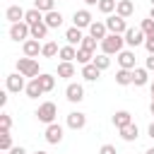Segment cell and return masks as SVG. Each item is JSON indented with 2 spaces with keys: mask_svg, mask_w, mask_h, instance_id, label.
Instances as JSON below:
<instances>
[{
  "mask_svg": "<svg viewBox=\"0 0 154 154\" xmlns=\"http://www.w3.org/2000/svg\"><path fill=\"white\" fill-rule=\"evenodd\" d=\"M34 154H48V152H43V149H36V152H34Z\"/></svg>",
  "mask_w": 154,
  "mask_h": 154,
  "instance_id": "7dc6e473",
  "label": "cell"
},
{
  "mask_svg": "<svg viewBox=\"0 0 154 154\" xmlns=\"http://www.w3.org/2000/svg\"><path fill=\"white\" fill-rule=\"evenodd\" d=\"M99 154H118V152H116V147H113V144H103V147L99 149Z\"/></svg>",
  "mask_w": 154,
  "mask_h": 154,
  "instance_id": "ab89813d",
  "label": "cell"
},
{
  "mask_svg": "<svg viewBox=\"0 0 154 154\" xmlns=\"http://www.w3.org/2000/svg\"><path fill=\"white\" fill-rule=\"evenodd\" d=\"M5 154H7V152H5Z\"/></svg>",
  "mask_w": 154,
  "mask_h": 154,
  "instance_id": "f5cc1de1",
  "label": "cell"
},
{
  "mask_svg": "<svg viewBox=\"0 0 154 154\" xmlns=\"http://www.w3.org/2000/svg\"><path fill=\"white\" fill-rule=\"evenodd\" d=\"M94 65L103 72V70H108V65H111V58L106 55V53H99V55H94Z\"/></svg>",
  "mask_w": 154,
  "mask_h": 154,
  "instance_id": "836d02e7",
  "label": "cell"
},
{
  "mask_svg": "<svg viewBox=\"0 0 154 154\" xmlns=\"http://www.w3.org/2000/svg\"><path fill=\"white\" fill-rule=\"evenodd\" d=\"M84 5H89V7H94V5H99V0H84Z\"/></svg>",
  "mask_w": 154,
  "mask_h": 154,
  "instance_id": "f6af8a7d",
  "label": "cell"
},
{
  "mask_svg": "<svg viewBox=\"0 0 154 154\" xmlns=\"http://www.w3.org/2000/svg\"><path fill=\"white\" fill-rule=\"evenodd\" d=\"M55 116H58V106H55L53 101H43V103L36 108V118H38L41 123H46V125L55 123Z\"/></svg>",
  "mask_w": 154,
  "mask_h": 154,
  "instance_id": "3957f363",
  "label": "cell"
},
{
  "mask_svg": "<svg viewBox=\"0 0 154 154\" xmlns=\"http://www.w3.org/2000/svg\"><path fill=\"white\" fill-rule=\"evenodd\" d=\"M152 101H154V82H152Z\"/></svg>",
  "mask_w": 154,
  "mask_h": 154,
  "instance_id": "681fc988",
  "label": "cell"
},
{
  "mask_svg": "<svg viewBox=\"0 0 154 154\" xmlns=\"http://www.w3.org/2000/svg\"><path fill=\"white\" fill-rule=\"evenodd\" d=\"M87 125V113H82V111H72V113H67V128H72V130H82Z\"/></svg>",
  "mask_w": 154,
  "mask_h": 154,
  "instance_id": "7c38bea8",
  "label": "cell"
},
{
  "mask_svg": "<svg viewBox=\"0 0 154 154\" xmlns=\"http://www.w3.org/2000/svg\"><path fill=\"white\" fill-rule=\"evenodd\" d=\"M24 22H26L29 26H34V24L43 22V12H38L36 7H31V10H26V17H24Z\"/></svg>",
  "mask_w": 154,
  "mask_h": 154,
  "instance_id": "4316f807",
  "label": "cell"
},
{
  "mask_svg": "<svg viewBox=\"0 0 154 154\" xmlns=\"http://www.w3.org/2000/svg\"><path fill=\"white\" fill-rule=\"evenodd\" d=\"M144 48H147V53H149V55H154V34H149V36H147Z\"/></svg>",
  "mask_w": 154,
  "mask_h": 154,
  "instance_id": "f35d334b",
  "label": "cell"
},
{
  "mask_svg": "<svg viewBox=\"0 0 154 154\" xmlns=\"http://www.w3.org/2000/svg\"><path fill=\"white\" fill-rule=\"evenodd\" d=\"M5 87H7V91H12V94H19V91H24V89H26L24 75H19V72H12V75H7V77H5Z\"/></svg>",
  "mask_w": 154,
  "mask_h": 154,
  "instance_id": "8992f818",
  "label": "cell"
},
{
  "mask_svg": "<svg viewBox=\"0 0 154 154\" xmlns=\"http://www.w3.org/2000/svg\"><path fill=\"white\" fill-rule=\"evenodd\" d=\"M82 77H84L87 82H96V79L101 77V70H99L94 63H89V65H82Z\"/></svg>",
  "mask_w": 154,
  "mask_h": 154,
  "instance_id": "44dd1931",
  "label": "cell"
},
{
  "mask_svg": "<svg viewBox=\"0 0 154 154\" xmlns=\"http://www.w3.org/2000/svg\"><path fill=\"white\" fill-rule=\"evenodd\" d=\"M149 113H152V116H154V101H152V103H149Z\"/></svg>",
  "mask_w": 154,
  "mask_h": 154,
  "instance_id": "bcb514c9",
  "label": "cell"
},
{
  "mask_svg": "<svg viewBox=\"0 0 154 154\" xmlns=\"http://www.w3.org/2000/svg\"><path fill=\"white\" fill-rule=\"evenodd\" d=\"M43 22L48 24V29H58V26H63V14L58 10H53V12L43 14Z\"/></svg>",
  "mask_w": 154,
  "mask_h": 154,
  "instance_id": "603a6c76",
  "label": "cell"
},
{
  "mask_svg": "<svg viewBox=\"0 0 154 154\" xmlns=\"http://www.w3.org/2000/svg\"><path fill=\"white\" fill-rule=\"evenodd\" d=\"M10 38H12V41H29V38H31V26H29L26 22L10 24Z\"/></svg>",
  "mask_w": 154,
  "mask_h": 154,
  "instance_id": "5b68a950",
  "label": "cell"
},
{
  "mask_svg": "<svg viewBox=\"0 0 154 154\" xmlns=\"http://www.w3.org/2000/svg\"><path fill=\"white\" fill-rule=\"evenodd\" d=\"M58 53H60V46H58L55 41H46L43 48H41V55H43V58H55Z\"/></svg>",
  "mask_w": 154,
  "mask_h": 154,
  "instance_id": "d4e9b609",
  "label": "cell"
},
{
  "mask_svg": "<svg viewBox=\"0 0 154 154\" xmlns=\"http://www.w3.org/2000/svg\"><path fill=\"white\" fill-rule=\"evenodd\" d=\"M147 135H149V137H152V140H154V123H152V125H149V128H147Z\"/></svg>",
  "mask_w": 154,
  "mask_h": 154,
  "instance_id": "ee69618b",
  "label": "cell"
},
{
  "mask_svg": "<svg viewBox=\"0 0 154 154\" xmlns=\"http://www.w3.org/2000/svg\"><path fill=\"white\" fill-rule=\"evenodd\" d=\"M77 63H79V65H89V63H94V53L87 51V48H77Z\"/></svg>",
  "mask_w": 154,
  "mask_h": 154,
  "instance_id": "1f68e13d",
  "label": "cell"
},
{
  "mask_svg": "<svg viewBox=\"0 0 154 154\" xmlns=\"http://www.w3.org/2000/svg\"><path fill=\"white\" fill-rule=\"evenodd\" d=\"M118 65L123 67V70H135L137 65H135V53L132 51H120L118 53Z\"/></svg>",
  "mask_w": 154,
  "mask_h": 154,
  "instance_id": "2e32d148",
  "label": "cell"
},
{
  "mask_svg": "<svg viewBox=\"0 0 154 154\" xmlns=\"http://www.w3.org/2000/svg\"><path fill=\"white\" fill-rule=\"evenodd\" d=\"M123 46H125V36H120V34H108V36L101 41V53H106V55H118V53L123 51Z\"/></svg>",
  "mask_w": 154,
  "mask_h": 154,
  "instance_id": "6da1fadb",
  "label": "cell"
},
{
  "mask_svg": "<svg viewBox=\"0 0 154 154\" xmlns=\"http://www.w3.org/2000/svg\"><path fill=\"white\" fill-rule=\"evenodd\" d=\"M60 63H72V60H77V48L75 46H60Z\"/></svg>",
  "mask_w": 154,
  "mask_h": 154,
  "instance_id": "cb8c5ba5",
  "label": "cell"
},
{
  "mask_svg": "<svg viewBox=\"0 0 154 154\" xmlns=\"http://www.w3.org/2000/svg\"><path fill=\"white\" fill-rule=\"evenodd\" d=\"M63 132L65 130H63L60 123H51V125H46V132L43 135H46V142L48 144H60L63 142Z\"/></svg>",
  "mask_w": 154,
  "mask_h": 154,
  "instance_id": "52a82bcc",
  "label": "cell"
},
{
  "mask_svg": "<svg viewBox=\"0 0 154 154\" xmlns=\"http://www.w3.org/2000/svg\"><path fill=\"white\" fill-rule=\"evenodd\" d=\"M118 132H120V137H123L125 142H135V140L140 137V130H137V125H135V123H130V125L120 128Z\"/></svg>",
  "mask_w": 154,
  "mask_h": 154,
  "instance_id": "7402d4cb",
  "label": "cell"
},
{
  "mask_svg": "<svg viewBox=\"0 0 154 154\" xmlns=\"http://www.w3.org/2000/svg\"><path fill=\"white\" fill-rule=\"evenodd\" d=\"M149 2H152V7H154V0H149Z\"/></svg>",
  "mask_w": 154,
  "mask_h": 154,
  "instance_id": "816d5d0a",
  "label": "cell"
},
{
  "mask_svg": "<svg viewBox=\"0 0 154 154\" xmlns=\"http://www.w3.org/2000/svg\"><path fill=\"white\" fill-rule=\"evenodd\" d=\"M24 17H26V10H24L22 5H10V7L5 10V19H7L10 24H17V22H24Z\"/></svg>",
  "mask_w": 154,
  "mask_h": 154,
  "instance_id": "30bf717a",
  "label": "cell"
},
{
  "mask_svg": "<svg viewBox=\"0 0 154 154\" xmlns=\"http://www.w3.org/2000/svg\"><path fill=\"white\" fill-rule=\"evenodd\" d=\"M7 103V91H0V106Z\"/></svg>",
  "mask_w": 154,
  "mask_h": 154,
  "instance_id": "7bdbcfd3",
  "label": "cell"
},
{
  "mask_svg": "<svg viewBox=\"0 0 154 154\" xmlns=\"http://www.w3.org/2000/svg\"><path fill=\"white\" fill-rule=\"evenodd\" d=\"M58 77H63V79L75 77V65L72 63H58Z\"/></svg>",
  "mask_w": 154,
  "mask_h": 154,
  "instance_id": "f1b7e54d",
  "label": "cell"
},
{
  "mask_svg": "<svg viewBox=\"0 0 154 154\" xmlns=\"http://www.w3.org/2000/svg\"><path fill=\"white\" fill-rule=\"evenodd\" d=\"M144 41H147V34H144L142 29H128V31H125V43H128L130 48L144 46Z\"/></svg>",
  "mask_w": 154,
  "mask_h": 154,
  "instance_id": "ba28073f",
  "label": "cell"
},
{
  "mask_svg": "<svg viewBox=\"0 0 154 154\" xmlns=\"http://www.w3.org/2000/svg\"><path fill=\"white\" fill-rule=\"evenodd\" d=\"M149 82V70L147 67H135L132 70V84L135 87H144Z\"/></svg>",
  "mask_w": 154,
  "mask_h": 154,
  "instance_id": "ac0fdd59",
  "label": "cell"
},
{
  "mask_svg": "<svg viewBox=\"0 0 154 154\" xmlns=\"http://www.w3.org/2000/svg\"><path fill=\"white\" fill-rule=\"evenodd\" d=\"M10 128H12V116L10 113H0V130L10 132Z\"/></svg>",
  "mask_w": 154,
  "mask_h": 154,
  "instance_id": "d590c367",
  "label": "cell"
},
{
  "mask_svg": "<svg viewBox=\"0 0 154 154\" xmlns=\"http://www.w3.org/2000/svg\"><path fill=\"white\" fill-rule=\"evenodd\" d=\"M46 34H48V24L46 22H38V24L31 26V38L41 41V38H46Z\"/></svg>",
  "mask_w": 154,
  "mask_h": 154,
  "instance_id": "83f0119b",
  "label": "cell"
},
{
  "mask_svg": "<svg viewBox=\"0 0 154 154\" xmlns=\"http://www.w3.org/2000/svg\"><path fill=\"white\" fill-rule=\"evenodd\" d=\"M17 72L19 75H24V77H29V79H34V77H38L41 75V70H38V60L36 58H19L17 60Z\"/></svg>",
  "mask_w": 154,
  "mask_h": 154,
  "instance_id": "7a4b0ae2",
  "label": "cell"
},
{
  "mask_svg": "<svg viewBox=\"0 0 154 154\" xmlns=\"http://www.w3.org/2000/svg\"><path fill=\"white\" fill-rule=\"evenodd\" d=\"M89 36H94L99 43L108 36V29H106V22H91V26H89Z\"/></svg>",
  "mask_w": 154,
  "mask_h": 154,
  "instance_id": "5bb4252c",
  "label": "cell"
},
{
  "mask_svg": "<svg viewBox=\"0 0 154 154\" xmlns=\"http://www.w3.org/2000/svg\"><path fill=\"white\" fill-rule=\"evenodd\" d=\"M82 38H84V34H82V29H77V26H70V29L65 31L67 46H82Z\"/></svg>",
  "mask_w": 154,
  "mask_h": 154,
  "instance_id": "e0dca14e",
  "label": "cell"
},
{
  "mask_svg": "<svg viewBox=\"0 0 154 154\" xmlns=\"http://www.w3.org/2000/svg\"><path fill=\"white\" fill-rule=\"evenodd\" d=\"M65 99H67L70 103H79V101L84 99V87L77 84V82H70V84L65 87Z\"/></svg>",
  "mask_w": 154,
  "mask_h": 154,
  "instance_id": "9c48e42d",
  "label": "cell"
},
{
  "mask_svg": "<svg viewBox=\"0 0 154 154\" xmlns=\"http://www.w3.org/2000/svg\"><path fill=\"white\" fill-rule=\"evenodd\" d=\"M38 82H41L43 91H53V87H55V77L48 75V72H41V75H38Z\"/></svg>",
  "mask_w": 154,
  "mask_h": 154,
  "instance_id": "f546056e",
  "label": "cell"
},
{
  "mask_svg": "<svg viewBox=\"0 0 154 154\" xmlns=\"http://www.w3.org/2000/svg\"><path fill=\"white\" fill-rule=\"evenodd\" d=\"M140 29L149 36V34H154V19L152 17H147V19H142V24H140Z\"/></svg>",
  "mask_w": 154,
  "mask_h": 154,
  "instance_id": "74e56055",
  "label": "cell"
},
{
  "mask_svg": "<svg viewBox=\"0 0 154 154\" xmlns=\"http://www.w3.org/2000/svg\"><path fill=\"white\" fill-rule=\"evenodd\" d=\"M99 12H103V14H111V12H116V7H118V0H99Z\"/></svg>",
  "mask_w": 154,
  "mask_h": 154,
  "instance_id": "d6a6232c",
  "label": "cell"
},
{
  "mask_svg": "<svg viewBox=\"0 0 154 154\" xmlns=\"http://www.w3.org/2000/svg\"><path fill=\"white\" fill-rule=\"evenodd\" d=\"M149 17H152V19H154V7H152V12H149Z\"/></svg>",
  "mask_w": 154,
  "mask_h": 154,
  "instance_id": "f907efd6",
  "label": "cell"
},
{
  "mask_svg": "<svg viewBox=\"0 0 154 154\" xmlns=\"http://www.w3.org/2000/svg\"><path fill=\"white\" fill-rule=\"evenodd\" d=\"M24 91H26V96H29V99H38L41 94H46V91H43V87H41V82H38V77L29 79V84H26V89H24Z\"/></svg>",
  "mask_w": 154,
  "mask_h": 154,
  "instance_id": "d6986e66",
  "label": "cell"
},
{
  "mask_svg": "<svg viewBox=\"0 0 154 154\" xmlns=\"http://www.w3.org/2000/svg\"><path fill=\"white\" fill-rule=\"evenodd\" d=\"M144 154H154V147H149V149H147V152H144Z\"/></svg>",
  "mask_w": 154,
  "mask_h": 154,
  "instance_id": "c3c4849f",
  "label": "cell"
},
{
  "mask_svg": "<svg viewBox=\"0 0 154 154\" xmlns=\"http://www.w3.org/2000/svg\"><path fill=\"white\" fill-rule=\"evenodd\" d=\"M132 123V113L130 111H116L113 113V125L120 130V128H125V125H130Z\"/></svg>",
  "mask_w": 154,
  "mask_h": 154,
  "instance_id": "ffe728a7",
  "label": "cell"
},
{
  "mask_svg": "<svg viewBox=\"0 0 154 154\" xmlns=\"http://www.w3.org/2000/svg\"><path fill=\"white\" fill-rule=\"evenodd\" d=\"M41 48H43V46H41L36 38H29V41H24V43H22V51H24V55H26V58H38Z\"/></svg>",
  "mask_w": 154,
  "mask_h": 154,
  "instance_id": "9a60e30c",
  "label": "cell"
},
{
  "mask_svg": "<svg viewBox=\"0 0 154 154\" xmlns=\"http://www.w3.org/2000/svg\"><path fill=\"white\" fill-rule=\"evenodd\" d=\"M7 154H26V149H24V147H12Z\"/></svg>",
  "mask_w": 154,
  "mask_h": 154,
  "instance_id": "b9f144b4",
  "label": "cell"
},
{
  "mask_svg": "<svg viewBox=\"0 0 154 154\" xmlns=\"http://www.w3.org/2000/svg\"><path fill=\"white\" fill-rule=\"evenodd\" d=\"M116 14H118V17H123V19L132 17V14H135V2H132V0H118Z\"/></svg>",
  "mask_w": 154,
  "mask_h": 154,
  "instance_id": "4fadbf2b",
  "label": "cell"
},
{
  "mask_svg": "<svg viewBox=\"0 0 154 154\" xmlns=\"http://www.w3.org/2000/svg\"><path fill=\"white\" fill-rule=\"evenodd\" d=\"M72 22H75V26H77V29H89L94 19H91V12H89V10H75Z\"/></svg>",
  "mask_w": 154,
  "mask_h": 154,
  "instance_id": "8fae6325",
  "label": "cell"
},
{
  "mask_svg": "<svg viewBox=\"0 0 154 154\" xmlns=\"http://www.w3.org/2000/svg\"><path fill=\"white\" fill-rule=\"evenodd\" d=\"M116 84H120V87H128V84H132V70H118L116 72Z\"/></svg>",
  "mask_w": 154,
  "mask_h": 154,
  "instance_id": "484cf974",
  "label": "cell"
},
{
  "mask_svg": "<svg viewBox=\"0 0 154 154\" xmlns=\"http://www.w3.org/2000/svg\"><path fill=\"white\" fill-rule=\"evenodd\" d=\"M79 48H87V51H91V53H94V51H96V38L87 34V36L82 38V46H79Z\"/></svg>",
  "mask_w": 154,
  "mask_h": 154,
  "instance_id": "8d00e7d4",
  "label": "cell"
},
{
  "mask_svg": "<svg viewBox=\"0 0 154 154\" xmlns=\"http://www.w3.org/2000/svg\"><path fill=\"white\" fill-rule=\"evenodd\" d=\"M106 29H108V34H120V36H125V31H128L130 26H128V22H125L123 17L108 14V17H106Z\"/></svg>",
  "mask_w": 154,
  "mask_h": 154,
  "instance_id": "277c9868",
  "label": "cell"
},
{
  "mask_svg": "<svg viewBox=\"0 0 154 154\" xmlns=\"http://www.w3.org/2000/svg\"><path fill=\"white\" fill-rule=\"evenodd\" d=\"M144 67H147L149 72L154 70V55H149V58H147V63H144Z\"/></svg>",
  "mask_w": 154,
  "mask_h": 154,
  "instance_id": "60d3db41",
  "label": "cell"
},
{
  "mask_svg": "<svg viewBox=\"0 0 154 154\" xmlns=\"http://www.w3.org/2000/svg\"><path fill=\"white\" fill-rule=\"evenodd\" d=\"M34 7L38 12H43V14H48V12L55 10V0H34Z\"/></svg>",
  "mask_w": 154,
  "mask_h": 154,
  "instance_id": "4dcf8cb0",
  "label": "cell"
},
{
  "mask_svg": "<svg viewBox=\"0 0 154 154\" xmlns=\"http://www.w3.org/2000/svg\"><path fill=\"white\" fill-rule=\"evenodd\" d=\"M14 144H12V135L10 132H0V152H10Z\"/></svg>",
  "mask_w": 154,
  "mask_h": 154,
  "instance_id": "e575fe53",
  "label": "cell"
}]
</instances>
